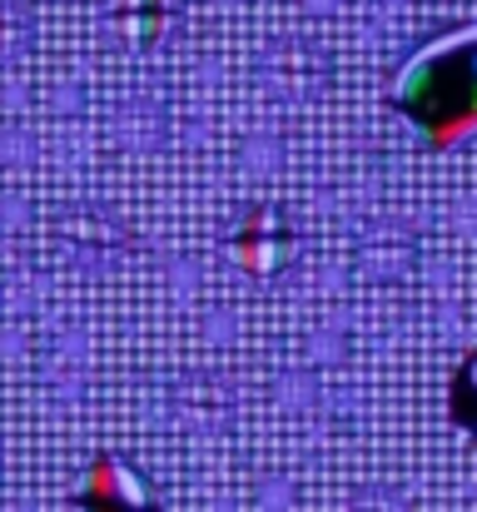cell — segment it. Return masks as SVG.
<instances>
[{
  "label": "cell",
  "instance_id": "7a4b0ae2",
  "mask_svg": "<svg viewBox=\"0 0 477 512\" xmlns=\"http://www.w3.org/2000/svg\"><path fill=\"white\" fill-rule=\"evenodd\" d=\"M289 224L279 209H254L244 219V229L234 234V259L249 269V274H274L284 259H289Z\"/></svg>",
  "mask_w": 477,
  "mask_h": 512
},
{
  "label": "cell",
  "instance_id": "3957f363",
  "mask_svg": "<svg viewBox=\"0 0 477 512\" xmlns=\"http://www.w3.org/2000/svg\"><path fill=\"white\" fill-rule=\"evenodd\" d=\"M120 25H125V35L135 45H150L169 25V0H125L120 5Z\"/></svg>",
  "mask_w": 477,
  "mask_h": 512
},
{
  "label": "cell",
  "instance_id": "6da1fadb",
  "mask_svg": "<svg viewBox=\"0 0 477 512\" xmlns=\"http://www.w3.org/2000/svg\"><path fill=\"white\" fill-rule=\"evenodd\" d=\"M393 100L433 145H453L477 130V25L428 40L403 65Z\"/></svg>",
  "mask_w": 477,
  "mask_h": 512
}]
</instances>
